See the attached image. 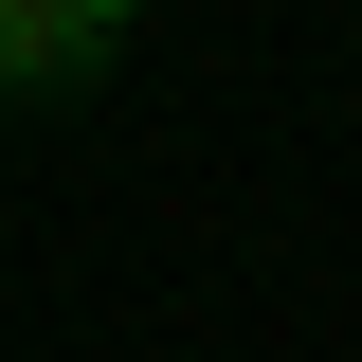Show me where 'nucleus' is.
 Masks as SVG:
<instances>
[{
  "instance_id": "1",
  "label": "nucleus",
  "mask_w": 362,
  "mask_h": 362,
  "mask_svg": "<svg viewBox=\"0 0 362 362\" xmlns=\"http://www.w3.org/2000/svg\"><path fill=\"white\" fill-rule=\"evenodd\" d=\"M90 54H109V18H90V0H0V73H18V90H73Z\"/></svg>"
},
{
  "instance_id": "2",
  "label": "nucleus",
  "mask_w": 362,
  "mask_h": 362,
  "mask_svg": "<svg viewBox=\"0 0 362 362\" xmlns=\"http://www.w3.org/2000/svg\"><path fill=\"white\" fill-rule=\"evenodd\" d=\"M90 18H127V0H90Z\"/></svg>"
}]
</instances>
